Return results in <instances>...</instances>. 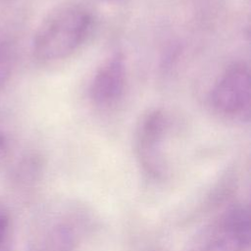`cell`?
I'll list each match as a JSON object with an SVG mask.
<instances>
[{"label":"cell","instance_id":"1","mask_svg":"<svg viewBox=\"0 0 251 251\" xmlns=\"http://www.w3.org/2000/svg\"><path fill=\"white\" fill-rule=\"evenodd\" d=\"M93 23L91 12L81 3L65 1L54 6L38 25L32 53L40 63L63 60L84 42Z\"/></svg>","mask_w":251,"mask_h":251},{"label":"cell","instance_id":"7","mask_svg":"<svg viewBox=\"0 0 251 251\" xmlns=\"http://www.w3.org/2000/svg\"><path fill=\"white\" fill-rule=\"evenodd\" d=\"M107 1H112V0H107Z\"/></svg>","mask_w":251,"mask_h":251},{"label":"cell","instance_id":"3","mask_svg":"<svg viewBox=\"0 0 251 251\" xmlns=\"http://www.w3.org/2000/svg\"><path fill=\"white\" fill-rule=\"evenodd\" d=\"M250 101L249 66L245 62H234L214 83L209 95L210 106L224 118L248 120Z\"/></svg>","mask_w":251,"mask_h":251},{"label":"cell","instance_id":"4","mask_svg":"<svg viewBox=\"0 0 251 251\" xmlns=\"http://www.w3.org/2000/svg\"><path fill=\"white\" fill-rule=\"evenodd\" d=\"M169 129V117L162 108H152L143 113L137 122L134 147L142 169L152 177L160 178L167 168L164 141Z\"/></svg>","mask_w":251,"mask_h":251},{"label":"cell","instance_id":"2","mask_svg":"<svg viewBox=\"0 0 251 251\" xmlns=\"http://www.w3.org/2000/svg\"><path fill=\"white\" fill-rule=\"evenodd\" d=\"M250 213L235 203L206 224L190 240L186 251H248Z\"/></svg>","mask_w":251,"mask_h":251},{"label":"cell","instance_id":"5","mask_svg":"<svg viewBox=\"0 0 251 251\" xmlns=\"http://www.w3.org/2000/svg\"><path fill=\"white\" fill-rule=\"evenodd\" d=\"M126 66L121 52L109 55L97 68L89 85V99L98 108H110L124 96Z\"/></svg>","mask_w":251,"mask_h":251},{"label":"cell","instance_id":"6","mask_svg":"<svg viewBox=\"0 0 251 251\" xmlns=\"http://www.w3.org/2000/svg\"><path fill=\"white\" fill-rule=\"evenodd\" d=\"M9 226H10V220L8 215L3 211H0V251L7 237Z\"/></svg>","mask_w":251,"mask_h":251}]
</instances>
